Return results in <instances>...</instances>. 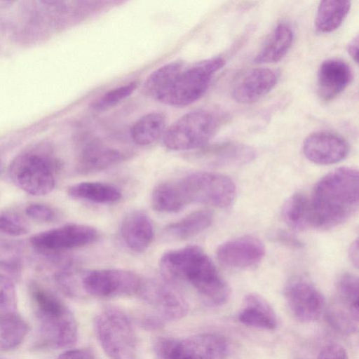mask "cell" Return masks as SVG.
I'll list each match as a JSON object with an SVG mask.
<instances>
[{"mask_svg":"<svg viewBox=\"0 0 359 359\" xmlns=\"http://www.w3.org/2000/svg\"><path fill=\"white\" fill-rule=\"evenodd\" d=\"M159 267L168 283H189L212 305H222L230 297L229 285L208 255L198 245L166 252L161 257Z\"/></svg>","mask_w":359,"mask_h":359,"instance_id":"1","label":"cell"},{"mask_svg":"<svg viewBox=\"0 0 359 359\" xmlns=\"http://www.w3.org/2000/svg\"><path fill=\"white\" fill-rule=\"evenodd\" d=\"M359 203V175L343 167L327 173L316 184L311 199L310 226L327 229L346 222Z\"/></svg>","mask_w":359,"mask_h":359,"instance_id":"2","label":"cell"},{"mask_svg":"<svg viewBox=\"0 0 359 359\" xmlns=\"http://www.w3.org/2000/svg\"><path fill=\"white\" fill-rule=\"evenodd\" d=\"M29 292L38 320L40 346L63 348L77 338L76 319L68 307L52 292L33 283Z\"/></svg>","mask_w":359,"mask_h":359,"instance_id":"3","label":"cell"},{"mask_svg":"<svg viewBox=\"0 0 359 359\" xmlns=\"http://www.w3.org/2000/svg\"><path fill=\"white\" fill-rule=\"evenodd\" d=\"M97 339L110 359H138L137 335L128 316L116 308L103 309L94 321Z\"/></svg>","mask_w":359,"mask_h":359,"instance_id":"4","label":"cell"},{"mask_svg":"<svg viewBox=\"0 0 359 359\" xmlns=\"http://www.w3.org/2000/svg\"><path fill=\"white\" fill-rule=\"evenodd\" d=\"M224 65V58L216 57L182 69L156 99L170 106L189 105L205 94L212 78Z\"/></svg>","mask_w":359,"mask_h":359,"instance_id":"5","label":"cell"},{"mask_svg":"<svg viewBox=\"0 0 359 359\" xmlns=\"http://www.w3.org/2000/svg\"><path fill=\"white\" fill-rule=\"evenodd\" d=\"M187 203H202L217 208H227L233 202L236 186L227 176L198 171L177 180Z\"/></svg>","mask_w":359,"mask_h":359,"instance_id":"6","label":"cell"},{"mask_svg":"<svg viewBox=\"0 0 359 359\" xmlns=\"http://www.w3.org/2000/svg\"><path fill=\"white\" fill-rule=\"evenodd\" d=\"M218 128L215 116L205 110L191 111L173 123L163 134V144L169 149L187 151L204 147Z\"/></svg>","mask_w":359,"mask_h":359,"instance_id":"7","label":"cell"},{"mask_svg":"<svg viewBox=\"0 0 359 359\" xmlns=\"http://www.w3.org/2000/svg\"><path fill=\"white\" fill-rule=\"evenodd\" d=\"M149 305L150 311L141 318L148 329L163 326L165 323L181 319L188 306L182 295L169 284L157 281L142 282L138 293Z\"/></svg>","mask_w":359,"mask_h":359,"instance_id":"8","label":"cell"},{"mask_svg":"<svg viewBox=\"0 0 359 359\" xmlns=\"http://www.w3.org/2000/svg\"><path fill=\"white\" fill-rule=\"evenodd\" d=\"M56 162L39 153L19 156L11 163L9 176L13 182L32 196H44L54 189Z\"/></svg>","mask_w":359,"mask_h":359,"instance_id":"9","label":"cell"},{"mask_svg":"<svg viewBox=\"0 0 359 359\" xmlns=\"http://www.w3.org/2000/svg\"><path fill=\"white\" fill-rule=\"evenodd\" d=\"M142 279L135 273L119 269H97L84 273L81 278L83 295L114 298L138 294Z\"/></svg>","mask_w":359,"mask_h":359,"instance_id":"10","label":"cell"},{"mask_svg":"<svg viewBox=\"0 0 359 359\" xmlns=\"http://www.w3.org/2000/svg\"><path fill=\"white\" fill-rule=\"evenodd\" d=\"M97 238V231L93 226L69 224L35 234L30 242L43 251H59L85 246Z\"/></svg>","mask_w":359,"mask_h":359,"instance_id":"11","label":"cell"},{"mask_svg":"<svg viewBox=\"0 0 359 359\" xmlns=\"http://www.w3.org/2000/svg\"><path fill=\"white\" fill-rule=\"evenodd\" d=\"M285 296L293 317L302 323L317 320L325 310V299L320 291L306 280L296 279L287 284Z\"/></svg>","mask_w":359,"mask_h":359,"instance_id":"12","label":"cell"},{"mask_svg":"<svg viewBox=\"0 0 359 359\" xmlns=\"http://www.w3.org/2000/svg\"><path fill=\"white\" fill-rule=\"evenodd\" d=\"M265 248L262 242L252 236H243L227 241L217 250V258L224 266L232 269H248L263 259Z\"/></svg>","mask_w":359,"mask_h":359,"instance_id":"13","label":"cell"},{"mask_svg":"<svg viewBox=\"0 0 359 359\" xmlns=\"http://www.w3.org/2000/svg\"><path fill=\"white\" fill-rule=\"evenodd\" d=\"M303 152L307 159L316 164H334L346 158L348 153V144L337 134L316 132L304 140Z\"/></svg>","mask_w":359,"mask_h":359,"instance_id":"14","label":"cell"},{"mask_svg":"<svg viewBox=\"0 0 359 359\" xmlns=\"http://www.w3.org/2000/svg\"><path fill=\"white\" fill-rule=\"evenodd\" d=\"M278 81V74L273 69H250L242 74L233 84L232 96L239 103L255 102L269 93Z\"/></svg>","mask_w":359,"mask_h":359,"instance_id":"15","label":"cell"},{"mask_svg":"<svg viewBox=\"0 0 359 359\" xmlns=\"http://www.w3.org/2000/svg\"><path fill=\"white\" fill-rule=\"evenodd\" d=\"M351 79L352 72L346 62L339 59L326 60L318 72V95L325 101L331 100L345 90Z\"/></svg>","mask_w":359,"mask_h":359,"instance_id":"16","label":"cell"},{"mask_svg":"<svg viewBox=\"0 0 359 359\" xmlns=\"http://www.w3.org/2000/svg\"><path fill=\"white\" fill-rule=\"evenodd\" d=\"M256 151L252 147L239 142H225L203 149L199 158L213 166H237L255 159Z\"/></svg>","mask_w":359,"mask_h":359,"instance_id":"17","label":"cell"},{"mask_svg":"<svg viewBox=\"0 0 359 359\" xmlns=\"http://www.w3.org/2000/svg\"><path fill=\"white\" fill-rule=\"evenodd\" d=\"M121 236L131 250H145L154 238V226L148 215L142 210L129 212L121 222Z\"/></svg>","mask_w":359,"mask_h":359,"instance_id":"18","label":"cell"},{"mask_svg":"<svg viewBox=\"0 0 359 359\" xmlns=\"http://www.w3.org/2000/svg\"><path fill=\"white\" fill-rule=\"evenodd\" d=\"M238 318L241 323L257 329L273 330L278 326L273 307L263 297L255 293L245 297Z\"/></svg>","mask_w":359,"mask_h":359,"instance_id":"19","label":"cell"},{"mask_svg":"<svg viewBox=\"0 0 359 359\" xmlns=\"http://www.w3.org/2000/svg\"><path fill=\"white\" fill-rule=\"evenodd\" d=\"M127 158V154L117 149L100 144L86 147L81 152L76 165L80 174L100 172L114 166Z\"/></svg>","mask_w":359,"mask_h":359,"instance_id":"20","label":"cell"},{"mask_svg":"<svg viewBox=\"0 0 359 359\" xmlns=\"http://www.w3.org/2000/svg\"><path fill=\"white\" fill-rule=\"evenodd\" d=\"M190 359H225L229 346L226 339L217 333H202L182 339Z\"/></svg>","mask_w":359,"mask_h":359,"instance_id":"21","label":"cell"},{"mask_svg":"<svg viewBox=\"0 0 359 359\" xmlns=\"http://www.w3.org/2000/svg\"><path fill=\"white\" fill-rule=\"evenodd\" d=\"M293 39L294 32L291 27L283 22L278 23L255 56V62L266 64L280 60L291 48Z\"/></svg>","mask_w":359,"mask_h":359,"instance_id":"22","label":"cell"},{"mask_svg":"<svg viewBox=\"0 0 359 359\" xmlns=\"http://www.w3.org/2000/svg\"><path fill=\"white\" fill-rule=\"evenodd\" d=\"M213 215L210 211L196 210L168 225L164 233L172 239L185 240L205 231L211 225Z\"/></svg>","mask_w":359,"mask_h":359,"instance_id":"23","label":"cell"},{"mask_svg":"<svg viewBox=\"0 0 359 359\" xmlns=\"http://www.w3.org/2000/svg\"><path fill=\"white\" fill-rule=\"evenodd\" d=\"M69 196L97 204H111L121 200V191L115 187L99 182H83L71 186Z\"/></svg>","mask_w":359,"mask_h":359,"instance_id":"24","label":"cell"},{"mask_svg":"<svg viewBox=\"0 0 359 359\" xmlns=\"http://www.w3.org/2000/svg\"><path fill=\"white\" fill-rule=\"evenodd\" d=\"M351 8V1L329 0L320 3L316 16V27L323 33L337 29L344 22Z\"/></svg>","mask_w":359,"mask_h":359,"instance_id":"25","label":"cell"},{"mask_svg":"<svg viewBox=\"0 0 359 359\" xmlns=\"http://www.w3.org/2000/svg\"><path fill=\"white\" fill-rule=\"evenodd\" d=\"M166 118L161 112H151L138 119L131 128V137L139 145L156 141L165 131Z\"/></svg>","mask_w":359,"mask_h":359,"instance_id":"26","label":"cell"},{"mask_svg":"<svg viewBox=\"0 0 359 359\" xmlns=\"http://www.w3.org/2000/svg\"><path fill=\"white\" fill-rule=\"evenodd\" d=\"M151 202L153 209L163 212H176L187 205L177 180L158 184L154 189Z\"/></svg>","mask_w":359,"mask_h":359,"instance_id":"27","label":"cell"},{"mask_svg":"<svg viewBox=\"0 0 359 359\" xmlns=\"http://www.w3.org/2000/svg\"><path fill=\"white\" fill-rule=\"evenodd\" d=\"M29 330L26 321L15 313L0 316V352L16 348Z\"/></svg>","mask_w":359,"mask_h":359,"instance_id":"28","label":"cell"},{"mask_svg":"<svg viewBox=\"0 0 359 359\" xmlns=\"http://www.w3.org/2000/svg\"><path fill=\"white\" fill-rule=\"evenodd\" d=\"M283 217L288 226L296 230L310 226L309 198L302 193L292 195L283 208Z\"/></svg>","mask_w":359,"mask_h":359,"instance_id":"29","label":"cell"},{"mask_svg":"<svg viewBox=\"0 0 359 359\" xmlns=\"http://www.w3.org/2000/svg\"><path fill=\"white\" fill-rule=\"evenodd\" d=\"M182 69V64L174 62L167 64L154 71L144 83V93L156 99V96L166 88L177 74Z\"/></svg>","mask_w":359,"mask_h":359,"instance_id":"30","label":"cell"},{"mask_svg":"<svg viewBox=\"0 0 359 359\" xmlns=\"http://www.w3.org/2000/svg\"><path fill=\"white\" fill-rule=\"evenodd\" d=\"M358 316L338 303L330 306L327 311V318L330 325L337 332L346 335L353 334L358 331Z\"/></svg>","mask_w":359,"mask_h":359,"instance_id":"31","label":"cell"},{"mask_svg":"<svg viewBox=\"0 0 359 359\" xmlns=\"http://www.w3.org/2000/svg\"><path fill=\"white\" fill-rule=\"evenodd\" d=\"M337 302L350 309L358 314V278L352 273H344L337 280Z\"/></svg>","mask_w":359,"mask_h":359,"instance_id":"32","label":"cell"},{"mask_svg":"<svg viewBox=\"0 0 359 359\" xmlns=\"http://www.w3.org/2000/svg\"><path fill=\"white\" fill-rule=\"evenodd\" d=\"M154 348L157 359H190L180 339L158 337L154 341Z\"/></svg>","mask_w":359,"mask_h":359,"instance_id":"33","label":"cell"},{"mask_svg":"<svg viewBox=\"0 0 359 359\" xmlns=\"http://www.w3.org/2000/svg\"><path fill=\"white\" fill-rule=\"evenodd\" d=\"M137 86V81H131L108 91L93 103V109L96 111H103L116 105L129 97Z\"/></svg>","mask_w":359,"mask_h":359,"instance_id":"34","label":"cell"},{"mask_svg":"<svg viewBox=\"0 0 359 359\" xmlns=\"http://www.w3.org/2000/svg\"><path fill=\"white\" fill-rule=\"evenodd\" d=\"M16 292L12 280L0 273V316L15 313Z\"/></svg>","mask_w":359,"mask_h":359,"instance_id":"35","label":"cell"},{"mask_svg":"<svg viewBox=\"0 0 359 359\" xmlns=\"http://www.w3.org/2000/svg\"><path fill=\"white\" fill-rule=\"evenodd\" d=\"M28 232V226L18 216L11 213L0 215V233L11 236H20Z\"/></svg>","mask_w":359,"mask_h":359,"instance_id":"36","label":"cell"},{"mask_svg":"<svg viewBox=\"0 0 359 359\" xmlns=\"http://www.w3.org/2000/svg\"><path fill=\"white\" fill-rule=\"evenodd\" d=\"M25 213L33 219L48 222L55 219V212L49 206L41 203H32L25 208Z\"/></svg>","mask_w":359,"mask_h":359,"instance_id":"37","label":"cell"},{"mask_svg":"<svg viewBox=\"0 0 359 359\" xmlns=\"http://www.w3.org/2000/svg\"><path fill=\"white\" fill-rule=\"evenodd\" d=\"M317 359H348V355L341 345L330 343L322 348Z\"/></svg>","mask_w":359,"mask_h":359,"instance_id":"38","label":"cell"},{"mask_svg":"<svg viewBox=\"0 0 359 359\" xmlns=\"http://www.w3.org/2000/svg\"><path fill=\"white\" fill-rule=\"evenodd\" d=\"M272 238L277 243L291 249H300L303 247V243L297 238L283 230L276 231L273 234Z\"/></svg>","mask_w":359,"mask_h":359,"instance_id":"39","label":"cell"},{"mask_svg":"<svg viewBox=\"0 0 359 359\" xmlns=\"http://www.w3.org/2000/svg\"><path fill=\"white\" fill-rule=\"evenodd\" d=\"M57 359H95L92 352L85 348L70 349L60 354Z\"/></svg>","mask_w":359,"mask_h":359,"instance_id":"40","label":"cell"},{"mask_svg":"<svg viewBox=\"0 0 359 359\" xmlns=\"http://www.w3.org/2000/svg\"><path fill=\"white\" fill-rule=\"evenodd\" d=\"M348 257L353 264L358 267V241H354L348 248Z\"/></svg>","mask_w":359,"mask_h":359,"instance_id":"41","label":"cell"},{"mask_svg":"<svg viewBox=\"0 0 359 359\" xmlns=\"http://www.w3.org/2000/svg\"><path fill=\"white\" fill-rule=\"evenodd\" d=\"M358 36L356 35L348 44L347 51L352 59L358 62Z\"/></svg>","mask_w":359,"mask_h":359,"instance_id":"42","label":"cell"},{"mask_svg":"<svg viewBox=\"0 0 359 359\" xmlns=\"http://www.w3.org/2000/svg\"><path fill=\"white\" fill-rule=\"evenodd\" d=\"M1 266L12 275H17L20 271V264L16 260H9L1 262Z\"/></svg>","mask_w":359,"mask_h":359,"instance_id":"43","label":"cell"}]
</instances>
